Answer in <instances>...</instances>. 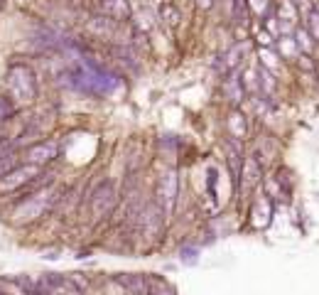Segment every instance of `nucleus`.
Wrapping results in <instances>:
<instances>
[{
    "label": "nucleus",
    "instance_id": "f257e3e1",
    "mask_svg": "<svg viewBox=\"0 0 319 295\" xmlns=\"http://www.w3.org/2000/svg\"><path fill=\"white\" fill-rule=\"evenodd\" d=\"M71 84H74L79 91L103 96V94H108V91L115 86V79H113L111 74H106L103 69H98L96 64L86 62V64H81L79 69L71 72Z\"/></svg>",
    "mask_w": 319,
    "mask_h": 295
},
{
    "label": "nucleus",
    "instance_id": "f03ea898",
    "mask_svg": "<svg viewBox=\"0 0 319 295\" xmlns=\"http://www.w3.org/2000/svg\"><path fill=\"white\" fill-rule=\"evenodd\" d=\"M8 86H10V94L13 98L18 101H32L35 94H37V81H35V74L30 67L25 64H18L10 69V76H8Z\"/></svg>",
    "mask_w": 319,
    "mask_h": 295
},
{
    "label": "nucleus",
    "instance_id": "7ed1b4c3",
    "mask_svg": "<svg viewBox=\"0 0 319 295\" xmlns=\"http://www.w3.org/2000/svg\"><path fill=\"white\" fill-rule=\"evenodd\" d=\"M37 175H40V165H32V163L18 165V168H13L8 175L0 177V192H15L18 187L30 185Z\"/></svg>",
    "mask_w": 319,
    "mask_h": 295
},
{
    "label": "nucleus",
    "instance_id": "20e7f679",
    "mask_svg": "<svg viewBox=\"0 0 319 295\" xmlns=\"http://www.w3.org/2000/svg\"><path fill=\"white\" fill-rule=\"evenodd\" d=\"M113 207H115V187H113L111 180H106V182H101V185L93 190V195H91V212H93V219L108 217V214L113 212Z\"/></svg>",
    "mask_w": 319,
    "mask_h": 295
},
{
    "label": "nucleus",
    "instance_id": "39448f33",
    "mask_svg": "<svg viewBox=\"0 0 319 295\" xmlns=\"http://www.w3.org/2000/svg\"><path fill=\"white\" fill-rule=\"evenodd\" d=\"M177 187H180V180H177L175 170H167L162 177H160L157 197H160V204H162V212H172V207L177 202Z\"/></svg>",
    "mask_w": 319,
    "mask_h": 295
},
{
    "label": "nucleus",
    "instance_id": "423d86ee",
    "mask_svg": "<svg viewBox=\"0 0 319 295\" xmlns=\"http://www.w3.org/2000/svg\"><path fill=\"white\" fill-rule=\"evenodd\" d=\"M52 199L47 195H35V197H27V202H23L15 212V217H20V221H30V219H37L45 209H49Z\"/></svg>",
    "mask_w": 319,
    "mask_h": 295
},
{
    "label": "nucleus",
    "instance_id": "0eeeda50",
    "mask_svg": "<svg viewBox=\"0 0 319 295\" xmlns=\"http://www.w3.org/2000/svg\"><path fill=\"white\" fill-rule=\"evenodd\" d=\"M25 158H27V163H32V165H45V163H49V160L57 158V145H54L52 140H40L37 145L27 148Z\"/></svg>",
    "mask_w": 319,
    "mask_h": 295
},
{
    "label": "nucleus",
    "instance_id": "6e6552de",
    "mask_svg": "<svg viewBox=\"0 0 319 295\" xmlns=\"http://www.w3.org/2000/svg\"><path fill=\"white\" fill-rule=\"evenodd\" d=\"M101 13L108 18V20H128L130 18V5L128 0H101Z\"/></svg>",
    "mask_w": 319,
    "mask_h": 295
},
{
    "label": "nucleus",
    "instance_id": "1a4fd4ad",
    "mask_svg": "<svg viewBox=\"0 0 319 295\" xmlns=\"http://www.w3.org/2000/svg\"><path fill=\"white\" fill-rule=\"evenodd\" d=\"M40 288H45V290H81V285L71 283L69 278H64L59 273H47Z\"/></svg>",
    "mask_w": 319,
    "mask_h": 295
},
{
    "label": "nucleus",
    "instance_id": "9d476101",
    "mask_svg": "<svg viewBox=\"0 0 319 295\" xmlns=\"http://www.w3.org/2000/svg\"><path fill=\"white\" fill-rule=\"evenodd\" d=\"M115 283L118 285H123L125 290H133V293H142V290H147L150 285H147V280H145V275H118L115 278Z\"/></svg>",
    "mask_w": 319,
    "mask_h": 295
},
{
    "label": "nucleus",
    "instance_id": "9b49d317",
    "mask_svg": "<svg viewBox=\"0 0 319 295\" xmlns=\"http://www.w3.org/2000/svg\"><path fill=\"white\" fill-rule=\"evenodd\" d=\"M260 175H263V168L258 165V160L255 158H248L246 160V165H243V177H246V190H251L258 180H260Z\"/></svg>",
    "mask_w": 319,
    "mask_h": 295
},
{
    "label": "nucleus",
    "instance_id": "f8f14e48",
    "mask_svg": "<svg viewBox=\"0 0 319 295\" xmlns=\"http://www.w3.org/2000/svg\"><path fill=\"white\" fill-rule=\"evenodd\" d=\"M160 18L167 20V25H170V27H177V25H180V20H182L180 10H177L172 3H162V5H160Z\"/></svg>",
    "mask_w": 319,
    "mask_h": 295
},
{
    "label": "nucleus",
    "instance_id": "ddd939ff",
    "mask_svg": "<svg viewBox=\"0 0 319 295\" xmlns=\"http://www.w3.org/2000/svg\"><path fill=\"white\" fill-rule=\"evenodd\" d=\"M20 165V160H18V155L13 153V150H8V153H0V177L3 175H8L13 168H18Z\"/></svg>",
    "mask_w": 319,
    "mask_h": 295
},
{
    "label": "nucleus",
    "instance_id": "4468645a",
    "mask_svg": "<svg viewBox=\"0 0 319 295\" xmlns=\"http://www.w3.org/2000/svg\"><path fill=\"white\" fill-rule=\"evenodd\" d=\"M228 128H231L233 138H243V135H246V121H243V116H241V113H233L231 121H228Z\"/></svg>",
    "mask_w": 319,
    "mask_h": 295
},
{
    "label": "nucleus",
    "instance_id": "2eb2a0df",
    "mask_svg": "<svg viewBox=\"0 0 319 295\" xmlns=\"http://www.w3.org/2000/svg\"><path fill=\"white\" fill-rule=\"evenodd\" d=\"M226 150H228V163H231V168H233V175H238L241 153H238V145H236V140H228V143H226Z\"/></svg>",
    "mask_w": 319,
    "mask_h": 295
},
{
    "label": "nucleus",
    "instance_id": "dca6fc26",
    "mask_svg": "<svg viewBox=\"0 0 319 295\" xmlns=\"http://www.w3.org/2000/svg\"><path fill=\"white\" fill-rule=\"evenodd\" d=\"M243 52H246V45H236V47H233V49L224 57V59H226V72H231V69H236V67H238V57H241Z\"/></svg>",
    "mask_w": 319,
    "mask_h": 295
},
{
    "label": "nucleus",
    "instance_id": "f3484780",
    "mask_svg": "<svg viewBox=\"0 0 319 295\" xmlns=\"http://www.w3.org/2000/svg\"><path fill=\"white\" fill-rule=\"evenodd\" d=\"M15 113V103L13 98H5V96H0V121H5Z\"/></svg>",
    "mask_w": 319,
    "mask_h": 295
},
{
    "label": "nucleus",
    "instance_id": "a211bd4d",
    "mask_svg": "<svg viewBox=\"0 0 319 295\" xmlns=\"http://www.w3.org/2000/svg\"><path fill=\"white\" fill-rule=\"evenodd\" d=\"M309 32L314 40H319V13H309Z\"/></svg>",
    "mask_w": 319,
    "mask_h": 295
},
{
    "label": "nucleus",
    "instance_id": "6ab92c4d",
    "mask_svg": "<svg viewBox=\"0 0 319 295\" xmlns=\"http://www.w3.org/2000/svg\"><path fill=\"white\" fill-rule=\"evenodd\" d=\"M197 253H199V251H197L194 246H187V248H182V261H187V263L192 266V263H197Z\"/></svg>",
    "mask_w": 319,
    "mask_h": 295
},
{
    "label": "nucleus",
    "instance_id": "aec40b11",
    "mask_svg": "<svg viewBox=\"0 0 319 295\" xmlns=\"http://www.w3.org/2000/svg\"><path fill=\"white\" fill-rule=\"evenodd\" d=\"M194 3H197V8H199V10H204V13H206V10H211V8L216 5V0H194Z\"/></svg>",
    "mask_w": 319,
    "mask_h": 295
}]
</instances>
